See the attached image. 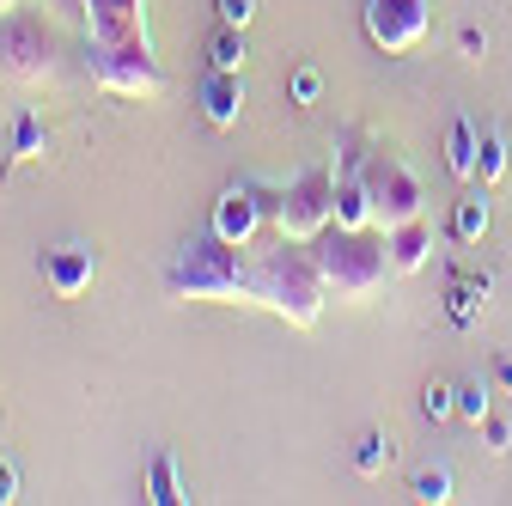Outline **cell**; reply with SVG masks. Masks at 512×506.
I'll use <instances>...</instances> for the list:
<instances>
[{"mask_svg": "<svg viewBox=\"0 0 512 506\" xmlns=\"http://www.w3.org/2000/svg\"><path fill=\"white\" fill-rule=\"evenodd\" d=\"M317 257V269H324V281H336V293L342 299H360V293H372L384 275H391L397 263H391V238H366V232H354V226H336L324 244L311 250Z\"/></svg>", "mask_w": 512, "mask_h": 506, "instance_id": "1", "label": "cell"}, {"mask_svg": "<svg viewBox=\"0 0 512 506\" xmlns=\"http://www.w3.org/2000/svg\"><path fill=\"white\" fill-rule=\"evenodd\" d=\"M244 287V269H238V244H226L220 232L202 238V244H189L183 257L171 263V293L183 299H226Z\"/></svg>", "mask_w": 512, "mask_h": 506, "instance_id": "2", "label": "cell"}, {"mask_svg": "<svg viewBox=\"0 0 512 506\" xmlns=\"http://www.w3.org/2000/svg\"><path fill=\"white\" fill-rule=\"evenodd\" d=\"M250 287L263 293L275 311H287L293 324H311L317 318V299H324V269H317V257H287V244H281Z\"/></svg>", "mask_w": 512, "mask_h": 506, "instance_id": "3", "label": "cell"}, {"mask_svg": "<svg viewBox=\"0 0 512 506\" xmlns=\"http://www.w3.org/2000/svg\"><path fill=\"white\" fill-rule=\"evenodd\" d=\"M433 31V0H366V37L384 55H415Z\"/></svg>", "mask_w": 512, "mask_h": 506, "instance_id": "4", "label": "cell"}, {"mask_svg": "<svg viewBox=\"0 0 512 506\" xmlns=\"http://www.w3.org/2000/svg\"><path fill=\"white\" fill-rule=\"evenodd\" d=\"M360 183H366V196H372V214L384 220V232H391V226H403V220H421V183L403 171V159H391V153L366 159Z\"/></svg>", "mask_w": 512, "mask_h": 506, "instance_id": "5", "label": "cell"}, {"mask_svg": "<svg viewBox=\"0 0 512 506\" xmlns=\"http://www.w3.org/2000/svg\"><path fill=\"white\" fill-rule=\"evenodd\" d=\"M324 220H336V183H330V171H305L293 183V208H281V226L293 238H311Z\"/></svg>", "mask_w": 512, "mask_h": 506, "instance_id": "6", "label": "cell"}, {"mask_svg": "<svg viewBox=\"0 0 512 506\" xmlns=\"http://www.w3.org/2000/svg\"><path fill=\"white\" fill-rule=\"evenodd\" d=\"M43 281H49L55 299H80L98 281V250L92 244H55V250H43Z\"/></svg>", "mask_w": 512, "mask_h": 506, "instance_id": "7", "label": "cell"}, {"mask_svg": "<svg viewBox=\"0 0 512 506\" xmlns=\"http://www.w3.org/2000/svg\"><path fill=\"white\" fill-rule=\"evenodd\" d=\"M256 220H263V202H256V189H226V196L214 202V232L226 238V244H250V232H256Z\"/></svg>", "mask_w": 512, "mask_h": 506, "instance_id": "8", "label": "cell"}, {"mask_svg": "<svg viewBox=\"0 0 512 506\" xmlns=\"http://www.w3.org/2000/svg\"><path fill=\"white\" fill-rule=\"evenodd\" d=\"M488 293H494V275H458L452 287H445V318H452L458 330H476Z\"/></svg>", "mask_w": 512, "mask_h": 506, "instance_id": "9", "label": "cell"}, {"mask_svg": "<svg viewBox=\"0 0 512 506\" xmlns=\"http://www.w3.org/2000/svg\"><path fill=\"white\" fill-rule=\"evenodd\" d=\"M202 110H208V122L214 129H232L238 122V110H244V80L238 74H208V86H202Z\"/></svg>", "mask_w": 512, "mask_h": 506, "instance_id": "10", "label": "cell"}, {"mask_svg": "<svg viewBox=\"0 0 512 506\" xmlns=\"http://www.w3.org/2000/svg\"><path fill=\"white\" fill-rule=\"evenodd\" d=\"M427 250H433V232H427L421 220L391 226V263H397V275H415V269L427 263Z\"/></svg>", "mask_w": 512, "mask_h": 506, "instance_id": "11", "label": "cell"}, {"mask_svg": "<svg viewBox=\"0 0 512 506\" xmlns=\"http://www.w3.org/2000/svg\"><path fill=\"white\" fill-rule=\"evenodd\" d=\"M476 147H482V141H476V122H470V116H458V122H452V135H445V165H452V177H458V183H470V177H476Z\"/></svg>", "mask_w": 512, "mask_h": 506, "instance_id": "12", "label": "cell"}, {"mask_svg": "<svg viewBox=\"0 0 512 506\" xmlns=\"http://www.w3.org/2000/svg\"><path fill=\"white\" fill-rule=\"evenodd\" d=\"M397 458V446H391V433H378V427H366L360 439H354V470L360 476H384V464Z\"/></svg>", "mask_w": 512, "mask_h": 506, "instance_id": "13", "label": "cell"}, {"mask_svg": "<svg viewBox=\"0 0 512 506\" xmlns=\"http://www.w3.org/2000/svg\"><path fill=\"white\" fill-rule=\"evenodd\" d=\"M488 220H494L488 196H464V202L452 208V238H458V244H476V238L488 232Z\"/></svg>", "mask_w": 512, "mask_h": 506, "instance_id": "14", "label": "cell"}, {"mask_svg": "<svg viewBox=\"0 0 512 506\" xmlns=\"http://www.w3.org/2000/svg\"><path fill=\"white\" fill-rule=\"evenodd\" d=\"M366 220H372V196H366V183H360V171H354V177L336 189V226H354V232H360Z\"/></svg>", "mask_w": 512, "mask_h": 506, "instance_id": "15", "label": "cell"}, {"mask_svg": "<svg viewBox=\"0 0 512 506\" xmlns=\"http://www.w3.org/2000/svg\"><path fill=\"white\" fill-rule=\"evenodd\" d=\"M147 500H153V506H177V500H183V482H177V458H171V452H159V458H153Z\"/></svg>", "mask_w": 512, "mask_h": 506, "instance_id": "16", "label": "cell"}, {"mask_svg": "<svg viewBox=\"0 0 512 506\" xmlns=\"http://www.w3.org/2000/svg\"><path fill=\"white\" fill-rule=\"evenodd\" d=\"M208 55H214L220 74H238V68H244V31H238V25H220V37H214Z\"/></svg>", "mask_w": 512, "mask_h": 506, "instance_id": "17", "label": "cell"}, {"mask_svg": "<svg viewBox=\"0 0 512 506\" xmlns=\"http://www.w3.org/2000/svg\"><path fill=\"white\" fill-rule=\"evenodd\" d=\"M476 177H482V183H500V177H506V135H482V147H476Z\"/></svg>", "mask_w": 512, "mask_h": 506, "instance_id": "18", "label": "cell"}, {"mask_svg": "<svg viewBox=\"0 0 512 506\" xmlns=\"http://www.w3.org/2000/svg\"><path fill=\"white\" fill-rule=\"evenodd\" d=\"M494 409V391H488V378H470V385H458V415L482 427V415Z\"/></svg>", "mask_w": 512, "mask_h": 506, "instance_id": "19", "label": "cell"}, {"mask_svg": "<svg viewBox=\"0 0 512 506\" xmlns=\"http://www.w3.org/2000/svg\"><path fill=\"white\" fill-rule=\"evenodd\" d=\"M415 500H427V506H439V500H452V470H445V464H433V470H421L415 482Z\"/></svg>", "mask_w": 512, "mask_h": 506, "instance_id": "20", "label": "cell"}, {"mask_svg": "<svg viewBox=\"0 0 512 506\" xmlns=\"http://www.w3.org/2000/svg\"><path fill=\"white\" fill-rule=\"evenodd\" d=\"M287 98H293L299 110H311L317 98H324V74H317V68H293V80H287Z\"/></svg>", "mask_w": 512, "mask_h": 506, "instance_id": "21", "label": "cell"}, {"mask_svg": "<svg viewBox=\"0 0 512 506\" xmlns=\"http://www.w3.org/2000/svg\"><path fill=\"white\" fill-rule=\"evenodd\" d=\"M421 409H427L433 421H445V415H458V385H439V378H433V385L421 391Z\"/></svg>", "mask_w": 512, "mask_h": 506, "instance_id": "22", "label": "cell"}, {"mask_svg": "<svg viewBox=\"0 0 512 506\" xmlns=\"http://www.w3.org/2000/svg\"><path fill=\"white\" fill-rule=\"evenodd\" d=\"M482 439H488V452H512V421L506 415H482Z\"/></svg>", "mask_w": 512, "mask_h": 506, "instance_id": "23", "label": "cell"}, {"mask_svg": "<svg viewBox=\"0 0 512 506\" xmlns=\"http://www.w3.org/2000/svg\"><path fill=\"white\" fill-rule=\"evenodd\" d=\"M37 147H49V141L37 135V116H19V153H13V159H37Z\"/></svg>", "mask_w": 512, "mask_h": 506, "instance_id": "24", "label": "cell"}, {"mask_svg": "<svg viewBox=\"0 0 512 506\" xmlns=\"http://www.w3.org/2000/svg\"><path fill=\"white\" fill-rule=\"evenodd\" d=\"M214 7H220V25H250V13H256V0H214Z\"/></svg>", "mask_w": 512, "mask_h": 506, "instance_id": "25", "label": "cell"}, {"mask_svg": "<svg viewBox=\"0 0 512 506\" xmlns=\"http://www.w3.org/2000/svg\"><path fill=\"white\" fill-rule=\"evenodd\" d=\"M458 55H464V61H482V55H488V37H482V25H464V31H458Z\"/></svg>", "mask_w": 512, "mask_h": 506, "instance_id": "26", "label": "cell"}, {"mask_svg": "<svg viewBox=\"0 0 512 506\" xmlns=\"http://www.w3.org/2000/svg\"><path fill=\"white\" fill-rule=\"evenodd\" d=\"M13 494H19V470H13V464H7V458H0V506H7V500H13Z\"/></svg>", "mask_w": 512, "mask_h": 506, "instance_id": "27", "label": "cell"}, {"mask_svg": "<svg viewBox=\"0 0 512 506\" xmlns=\"http://www.w3.org/2000/svg\"><path fill=\"white\" fill-rule=\"evenodd\" d=\"M494 385H500V391H512V360H494Z\"/></svg>", "mask_w": 512, "mask_h": 506, "instance_id": "28", "label": "cell"}]
</instances>
